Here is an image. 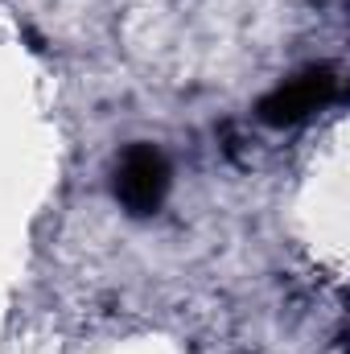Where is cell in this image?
<instances>
[{"instance_id":"6da1fadb","label":"cell","mask_w":350,"mask_h":354,"mask_svg":"<svg viewBox=\"0 0 350 354\" xmlns=\"http://www.w3.org/2000/svg\"><path fill=\"white\" fill-rule=\"evenodd\" d=\"M338 99V75L330 66H309L293 79H284L280 87H272L260 99L256 115L268 128H297L309 115H317L322 107H330Z\"/></svg>"},{"instance_id":"7a4b0ae2","label":"cell","mask_w":350,"mask_h":354,"mask_svg":"<svg viewBox=\"0 0 350 354\" xmlns=\"http://www.w3.org/2000/svg\"><path fill=\"white\" fill-rule=\"evenodd\" d=\"M169 161L157 145H132L120 165H116V198L128 214L145 218V214H157L165 194H169Z\"/></svg>"}]
</instances>
